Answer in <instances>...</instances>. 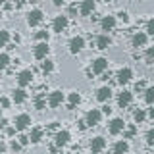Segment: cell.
<instances>
[{
	"label": "cell",
	"instance_id": "cell-1",
	"mask_svg": "<svg viewBox=\"0 0 154 154\" xmlns=\"http://www.w3.org/2000/svg\"><path fill=\"white\" fill-rule=\"evenodd\" d=\"M100 119H102V112H100L98 108H93V110H89L85 116V123H87V127H96V125L100 123Z\"/></svg>",
	"mask_w": 154,
	"mask_h": 154
},
{
	"label": "cell",
	"instance_id": "cell-2",
	"mask_svg": "<svg viewBox=\"0 0 154 154\" xmlns=\"http://www.w3.org/2000/svg\"><path fill=\"white\" fill-rule=\"evenodd\" d=\"M48 52H50V46H48V42H46V41L37 42L35 48H33V56H35L37 60H45V58L48 56Z\"/></svg>",
	"mask_w": 154,
	"mask_h": 154
},
{
	"label": "cell",
	"instance_id": "cell-3",
	"mask_svg": "<svg viewBox=\"0 0 154 154\" xmlns=\"http://www.w3.org/2000/svg\"><path fill=\"white\" fill-rule=\"evenodd\" d=\"M42 19H45V14H42L41 10H31V12L27 14V23H29V27H37V25H41Z\"/></svg>",
	"mask_w": 154,
	"mask_h": 154
},
{
	"label": "cell",
	"instance_id": "cell-4",
	"mask_svg": "<svg viewBox=\"0 0 154 154\" xmlns=\"http://www.w3.org/2000/svg\"><path fill=\"white\" fill-rule=\"evenodd\" d=\"M29 125H31V116H29V114H19L16 118V122H14L16 131H25Z\"/></svg>",
	"mask_w": 154,
	"mask_h": 154
},
{
	"label": "cell",
	"instance_id": "cell-5",
	"mask_svg": "<svg viewBox=\"0 0 154 154\" xmlns=\"http://www.w3.org/2000/svg\"><path fill=\"white\" fill-rule=\"evenodd\" d=\"M106 69H108V60H106V58H96L93 62V66H91V71L96 73V75H102Z\"/></svg>",
	"mask_w": 154,
	"mask_h": 154
},
{
	"label": "cell",
	"instance_id": "cell-6",
	"mask_svg": "<svg viewBox=\"0 0 154 154\" xmlns=\"http://www.w3.org/2000/svg\"><path fill=\"white\" fill-rule=\"evenodd\" d=\"M125 129V122L122 118H114L112 122L108 123V131H110V135H119Z\"/></svg>",
	"mask_w": 154,
	"mask_h": 154
},
{
	"label": "cell",
	"instance_id": "cell-7",
	"mask_svg": "<svg viewBox=\"0 0 154 154\" xmlns=\"http://www.w3.org/2000/svg\"><path fill=\"white\" fill-rule=\"evenodd\" d=\"M69 139H71V135L69 131H66V129H60V131H56L54 135V143H56V146H66L67 143H69Z\"/></svg>",
	"mask_w": 154,
	"mask_h": 154
},
{
	"label": "cell",
	"instance_id": "cell-8",
	"mask_svg": "<svg viewBox=\"0 0 154 154\" xmlns=\"http://www.w3.org/2000/svg\"><path fill=\"white\" fill-rule=\"evenodd\" d=\"M67 16H56L54 17V21H52V31H56V33H64L66 31V27H67Z\"/></svg>",
	"mask_w": 154,
	"mask_h": 154
},
{
	"label": "cell",
	"instance_id": "cell-9",
	"mask_svg": "<svg viewBox=\"0 0 154 154\" xmlns=\"http://www.w3.org/2000/svg\"><path fill=\"white\" fill-rule=\"evenodd\" d=\"M67 46H69V52H71V54H79V52L85 48V38L83 37H73Z\"/></svg>",
	"mask_w": 154,
	"mask_h": 154
},
{
	"label": "cell",
	"instance_id": "cell-10",
	"mask_svg": "<svg viewBox=\"0 0 154 154\" xmlns=\"http://www.w3.org/2000/svg\"><path fill=\"white\" fill-rule=\"evenodd\" d=\"M64 94H62V91H52L50 96H48V106L50 108H58V106H62V102H64Z\"/></svg>",
	"mask_w": 154,
	"mask_h": 154
},
{
	"label": "cell",
	"instance_id": "cell-11",
	"mask_svg": "<svg viewBox=\"0 0 154 154\" xmlns=\"http://www.w3.org/2000/svg\"><path fill=\"white\" fill-rule=\"evenodd\" d=\"M106 148V139L104 137H94L91 141V152L93 154H100Z\"/></svg>",
	"mask_w": 154,
	"mask_h": 154
},
{
	"label": "cell",
	"instance_id": "cell-12",
	"mask_svg": "<svg viewBox=\"0 0 154 154\" xmlns=\"http://www.w3.org/2000/svg\"><path fill=\"white\" fill-rule=\"evenodd\" d=\"M94 8H96L94 0H83V2H81V6H79V14L87 17V16H91V14L94 12Z\"/></svg>",
	"mask_w": 154,
	"mask_h": 154
},
{
	"label": "cell",
	"instance_id": "cell-13",
	"mask_svg": "<svg viewBox=\"0 0 154 154\" xmlns=\"http://www.w3.org/2000/svg\"><path fill=\"white\" fill-rule=\"evenodd\" d=\"M116 77H118V83L119 85H127L129 81H131V77H133V71L129 69V67H122Z\"/></svg>",
	"mask_w": 154,
	"mask_h": 154
},
{
	"label": "cell",
	"instance_id": "cell-14",
	"mask_svg": "<svg viewBox=\"0 0 154 154\" xmlns=\"http://www.w3.org/2000/svg\"><path fill=\"white\" fill-rule=\"evenodd\" d=\"M31 81H33V71H31V69H23V71H19V75H17V83H19V87H27V85H31Z\"/></svg>",
	"mask_w": 154,
	"mask_h": 154
},
{
	"label": "cell",
	"instance_id": "cell-15",
	"mask_svg": "<svg viewBox=\"0 0 154 154\" xmlns=\"http://www.w3.org/2000/svg\"><path fill=\"white\" fill-rule=\"evenodd\" d=\"M131 100H133V93H131V91H123V93H119V96H118L119 108H127V106L131 104Z\"/></svg>",
	"mask_w": 154,
	"mask_h": 154
},
{
	"label": "cell",
	"instance_id": "cell-16",
	"mask_svg": "<svg viewBox=\"0 0 154 154\" xmlns=\"http://www.w3.org/2000/svg\"><path fill=\"white\" fill-rule=\"evenodd\" d=\"M110 98H112V89H110V87H100V89L96 91V100H98V102H108Z\"/></svg>",
	"mask_w": 154,
	"mask_h": 154
},
{
	"label": "cell",
	"instance_id": "cell-17",
	"mask_svg": "<svg viewBox=\"0 0 154 154\" xmlns=\"http://www.w3.org/2000/svg\"><path fill=\"white\" fill-rule=\"evenodd\" d=\"M146 33H143V31H139V33H135L133 38H131V46L133 48H139V46H144L146 45Z\"/></svg>",
	"mask_w": 154,
	"mask_h": 154
},
{
	"label": "cell",
	"instance_id": "cell-18",
	"mask_svg": "<svg viewBox=\"0 0 154 154\" xmlns=\"http://www.w3.org/2000/svg\"><path fill=\"white\" fill-rule=\"evenodd\" d=\"M12 98H14V102L16 104H23L27 100V93H25V89L23 87H19V89H16L12 93Z\"/></svg>",
	"mask_w": 154,
	"mask_h": 154
},
{
	"label": "cell",
	"instance_id": "cell-19",
	"mask_svg": "<svg viewBox=\"0 0 154 154\" xmlns=\"http://www.w3.org/2000/svg\"><path fill=\"white\" fill-rule=\"evenodd\" d=\"M79 102H81V94L79 93H69L67 94V110H73V108H77L79 106Z\"/></svg>",
	"mask_w": 154,
	"mask_h": 154
},
{
	"label": "cell",
	"instance_id": "cell-20",
	"mask_svg": "<svg viewBox=\"0 0 154 154\" xmlns=\"http://www.w3.org/2000/svg\"><path fill=\"white\" fill-rule=\"evenodd\" d=\"M100 27H102V31H112L116 27V17L114 16H106L102 17V21H100Z\"/></svg>",
	"mask_w": 154,
	"mask_h": 154
},
{
	"label": "cell",
	"instance_id": "cell-21",
	"mask_svg": "<svg viewBox=\"0 0 154 154\" xmlns=\"http://www.w3.org/2000/svg\"><path fill=\"white\" fill-rule=\"evenodd\" d=\"M42 129L41 127H33L31 129V135H29V143H33V144H37V143H41L42 141Z\"/></svg>",
	"mask_w": 154,
	"mask_h": 154
},
{
	"label": "cell",
	"instance_id": "cell-22",
	"mask_svg": "<svg viewBox=\"0 0 154 154\" xmlns=\"http://www.w3.org/2000/svg\"><path fill=\"white\" fill-rule=\"evenodd\" d=\"M110 45H112V38H110L108 35H100L98 38H96V48H98V50H106Z\"/></svg>",
	"mask_w": 154,
	"mask_h": 154
},
{
	"label": "cell",
	"instance_id": "cell-23",
	"mask_svg": "<svg viewBox=\"0 0 154 154\" xmlns=\"http://www.w3.org/2000/svg\"><path fill=\"white\" fill-rule=\"evenodd\" d=\"M127 152H129L127 141H118L114 144V154H127Z\"/></svg>",
	"mask_w": 154,
	"mask_h": 154
},
{
	"label": "cell",
	"instance_id": "cell-24",
	"mask_svg": "<svg viewBox=\"0 0 154 154\" xmlns=\"http://www.w3.org/2000/svg\"><path fill=\"white\" fill-rule=\"evenodd\" d=\"M41 71H42L45 75L52 73V71H54V62H52V60H48V58H45V60L41 62Z\"/></svg>",
	"mask_w": 154,
	"mask_h": 154
},
{
	"label": "cell",
	"instance_id": "cell-25",
	"mask_svg": "<svg viewBox=\"0 0 154 154\" xmlns=\"http://www.w3.org/2000/svg\"><path fill=\"white\" fill-rule=\"evenodd\" d=\"M133 119H135L137 123H143L144 119H146V112H144V110H141V108H139V110H135V114H133Z\"/></svg>",
	"mask_w": 154,
	"mask_h": 154
},
{
	"label": "cell",
	"instance_id": "cell-26",
	"mask_svg": "<svg viewBox=\"0 0 154 154\" xmlns=\"http://www.w3.org/2000/svg\"><path fill=\"white\" fill-rule=\"evenodd\" d=\"M144 102L154 104V87H148V89L144 91Z\"/></svg>",
	"mask_w": 154,
	"mask_h": 154
},
{
	"label": "cell",
	"instance_id": "cell-27",
	"mask_svg": "<svg viewBox=\"0 0 154 154\" xmlns=\"http://www.w3.org/2000/svg\"><path fill=\"white\" fill-rule=\"evenodd\" d=\"M35 108L37 110H45L46 108V100H45V96H42V94H38L37 98H35Z\"/></svg>",
	"mask_w": 154,
	"mask_h": 154
},
{
	"label": "cell",
	"instance_id": "cell-28",
	"mask_svg": "<svg viewBox=\"0 0 154 154\" xmlns=\"http://www.w3.org/2000/svg\"><path fill=\"white\" fill-rule=\"evenodd\" d=\"M8 64H10V56L6 54V52H2V54H0V71L6 69Z\"/></svg>",
	"mask_w": 154,
	"mask_h": 154
},
{
	"label": "cell",
	"instance_id": "cell-29",
	"mask_svg": "<svg viewBox=\"0 0 154 154\" xmlns=\"http://www.w3.org/2000/svg\"><path fill=\"white\" fill-rule=\"evenodd\" d=\"M8 42H10V33L0 31V46H8Z\"/></svg>",
	"mask_w": 154,
	"mask_h": 154
},
{
	"label": "cell",
	"instance_id": "cell-30",
	"mask_svg": "<svg viewBox=\"0 0 154 154\" xmlns=\"http://www.w3.org/2000/svg\"><path fill=\"white\" fill-rule=\"evenodd\" d=\"M144 60H146V64H154V46H150L146 50V54H144Z\"/></svg>",
	"mask_w": 154,
	"mask_h": 154
},
{
	"label": "cell",
	"instance_id": "cell-31",
	"mask_svg": "<svg viewBox=\"0 0 154 154\" xmlns=\"http://www.w3.org/2000/svg\"><path fill=\"white\" fill-rule=\"evenodd\" d=\"M146 33L148 35H154V17H150L146 21Z\"/></svg>",
	"mask_w": 154,
	"mask_h": 154
},
{
	"label": "cell",
	"instance_id": "cell-32",
	"mask_svg": "<svg viewBox=\"0 0 154 154\" xmlns=\"http://www.w3.org/2000/svg\"><path fill=\"white\" fill-rule=\"evenodd\" d=\"M17 143L21 144V146H27V144H29V137H27V135H19V137H17Z\"/></svg>",
	"mask_w": 154,
	"mask_h": 154
},
{
	"label": "cell",
	"instance_id": "cell-33",
	"mask_svg": "<svg viewBox=\"0 0 154 154\" xmlns=\"http://www.w3.org/2000/svg\"><path fill=\"white\" fill-rule=\"evenodd\" d=\"M146 143H148V144H154V127L148 129V133H146Z\"/></svg>",
	"mask_w": 154,
	"mask_h": 154
},
{
	"label": "cell",
	"instance_id": "cell-34",
	"mask_svg": "<svg viewBox=\"0 0 154 154\" xmlns=\"http://www.w3.org/2000/svg\"><path fill=\"white\" fill-rule=\"evenodd\" d=\"M37 38H38V41H46L48 42V31H38L37 33Z\"/></svg>",
	"mask_w": 154,
	"mask_h": 154
},
{
	"label": "cell",
	"instance_id": "cell-35",
	"mask_svg": "<svg viewBox=\"0 0 154 154\" xmlns=\"http://www.w3.org/2000/svg\"><path fill=\"white\" fill-rule=\"evenodd\" d=\"M118 16H119V19H122L123 23H129V14H127V12H119Z\"/></svg>",
	"mask_w": 154,
	"mask_h": 154
},
{
	"label": "cell",
	"instance_id": "cell-36",
	"mask_svg": "<svg viewBox=\"0 0 154 154\" xmlns=\"http://www.w3.org/2000/svg\"><path fill=\"white\" fill-rule=\"evenodd\" d=\"M10 146H12V150H14V152H17V150H21V144H19V143L16 141V139H14V141H12V144H10Z\"/></svg>",
	"mask_w": 154,
	"mask_h": 154
},
{
	"label": "cell",
	"instance_id": "cell-37",
	"mask_svg": "<svg viewBox=\"0 0 154 154\" xmlns=\"http://www.w3.org/2000/svg\"><path fill=\"white\" fill-rule=\"evenodd\" d=\"M0 106H2V108H10V100L6 98V96H2V98H0Z\"/></svg>",
	"mask_w": 154,
	"mask_h": 154
},
{
	"label": "cell",
	"instance_id": "cell-38",
	"mask_svg": "<svg viewBox=\"0 0 154 154\" xmlns=\"http://www.w3.org/2000/svg\"><path fill=\"white\" fill-rule=\"evenodd\" d=\"M100 112H102V114H106V116H110V114H112V108H110V106H104V108L100 110Z\"/></svg>",
	"mask_w": 154,
	"mask_h": 154
},
{
	"label": "cell",
	"instance_id": "cell-39",
	"mask_svg": "<svg viewBox=\"0 0 154 154\" xmlns=\"http://www.w3.org/2000/svg\"><path fill=\"white\" fill-rule=\"evenodd\" d=\"M144 89V81H139L137 85H135V91H143Z\"/></svg>",
	"mask_w": 154,
	"mask_h": 154
},
{
	"label": "cell",
	"instance_id": "cell-40",
	"mask_svg": "<svg viewBox=\"0 0 154 154\" xmlns=\"http://www.w3.org/2000/svg\"><path fill=\"white\" fill-rule=\"evenodd\" d=\"M133 135H135V127H129V129H127V135H125V137H127V139H131Z\"/></svg>",
	"mask_w": 154,
	"mask_h": 154
},
{
	"label": "cell",
	"instance_id": "cell-41",
	"mask_svg": "<svg viewBox=\"0 0 154 154\" xmlns=\"http://www.w3.org/2000/svg\"><path fill=\"white\" fill-rule=\"evenodd\" d=\"M56 129H58V123L56 122H52L50 125H48V131H56Z\"/></svg>",
	"mask_w": 154,
	"mask_h": 154
},
{
	"label": "cell",
	"instance_id": "cell-42",
	"mask_svg": "<svg viewBox=\"0 0 154 154\" xmlns=\"http://www.w3.org/2000/svg\"><path fill=\"white\" fill-rule=\"evenodd\" d=\"M52 2H54V6H62V4H66L67 0H52Z\"/></svg>",
	"mask_w": 154,
	"mask_h": 154
},
{
	"label": "cell",
	"instance_id": "cell-43",
	"mask_svg": "<svg viewBox=\"0 0 154 154\" xmlns=\"http://www.w3.org/2000/svg\"><path fill=\"white\" fill-rule=\"evenodd\" d=\"M6 152V144H4V141H0V154Z\"/></svg>",
	"mask_w": 154,
	"mask_h": 154
},
{
	"label": "cell",
	"instance_id": "cell-44",
	"mask_svg": "<svg viewBox=\"0 0 154 154\" xmlns=\"http://www.w3.org/2000/svg\"><path fill=\"white\" fill-rule=\"evenodd\" d=\"M6 133L10 135V137H12V135H14V133H16V127H8V129H6Z\"/></svg>",
	"mask_w": 154,
	"mask_h": 154
},
{
	"label": "cell",
	"instance_id": "cell-45",
	"mask_svg": "<svg viewBox=\"0 0 154 154\" xmlns=\"http://www.w3.org/2000/svg\"><path fill=\"white\" fill-rule=\"evenodd\" d=\"M150 106H152V108L148 110V118H152V119H154V104H150Z\"/></svg>",
	"mask_w": 154,
	"mask_h": 154
},
{
	"label": "cell",
	"instance_id": "cell-46",
	"mask_svg": "<svg viewBox=\"0 0 154 154\" xmlns=\"http://www.w3.org/2000/svg\"><path fill=\"white\" fill-rule=\"evenodd\" d=\"M75 12H77V8L75 6H69V16H75Z\"/></svg>",
	"mask_w": 154,
	"mask_h": 154
},
{
	"label": "cell",
	"instance_id": "cell-47",
	"mask_svg": "<svg viewBox=\"0 0 154 154\" xmlns=\"http://www.w3.org/2000/svg\"><path fill=\"white\" fill-rule=\"evenodd\" d=\"M8 2V0H0V4H6Z\"/></svg>",
	"mask_w": 154,
	"mask_h": 154
},
{
	"label": "cell",
	"instance_id": "cell-48",
	"mask_svg": "<svg viewBox=\"0 0 154 154\" xmlns=\"http://www.w3.org/2000/svg\"><path fill=\"white\" fill-rule=\"evenodd\" d=\"M0 17H2V10H0Z\"/></svg>",
	"mask_w": 154,
	"mask_h": 154
},
{
	"label": "cell",
	"instance_id": "cell-49",
	"mask_svg": "<svg viewBox=\"0 0 154 154\" xmlns=\"http://www.w3.org/2000/svg\"><path fill=\"white\" fill-rule=\"evenodd\" d=\"M106 2H114V0H106Z\"/></svg>",
	"mask_w": 154,
	"mask_h": 154
},
{
	"label": "cell",
	"instance_id": "cell-50",
	"mask_svg": "<svg viewBox=\"0 0 154 154\" xmlns=\"http://www.w3.org/2000/svg\"><path fill=\"white\" fill-rule=\"evenodd\" d=\"M31 2H37V0H31Z\"/></svg>",
	"mask_w": 154,
	"mask_h": 154
},
{
	"label": "cell",
	"instance_id": "cell-51",
	"mask_svg": "<svg viewBox=\"0 0 154 154\" xmlns=\"http://www.w3.org/2000/svg\"><path fill=\"white\" fill-rule=\"evenodd\" d=\"M0 114H2V108H0Z\"/></svg>",
	"mask_w": 154,
	"mask_h": 154
},
{
	"label": "cell",
	"instance_id": "cell-52",
	"mask_svg": "<svg viewBox=\"0 0 154 154\" xmlns=\"http://www.w3.org/2000/svg\"><path fill=\"white\" fill-rule=\"evenodd\" d=\"M75 154H81V152H75Z\"/></svg>",
	"mask_w": 154,
	"mask_h": 154
}]
</instances>
